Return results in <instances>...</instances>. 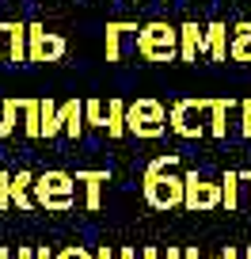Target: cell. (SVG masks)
Listing matches in <instances>:
<instances>
[{"mask_svg": "<svg viewBox=\"0 0 251 259\" xmlns=\"http://www.w3.org/2000/svg\"><path fill=\"white\" fill-rule=\"evenodd\" d=\"M34 202L46 213H69L76 206V176L57 171V168L34 176Z\"/></svg>", "mask_w": 251, "mask_h": 259, "instance_id": "cell-1", "label": "cell"}, {"mask_svg": "<svg viewBox=\"0 0 251 259\" xmlns=\"http://www.w3.org/2000/svg\"><path fill=\"white\" fill-rule=\"evenodd\" d=\"M126 134H133V138H141V141L164 138V134H168V111H164L160 99H153V96L133 99V103L126 107Z\"/></svg>", "mask_w": 251, "mask_h": 259, "instance_id": "cell-2", "label": "cell"}, {"mask_svg": "<svg viewBox=\"0 0 251 259\" xmlns=\"http://www.w3.org/2000/svg\"><path fill=\"white\" fill-rule=\"evenodd\" d=\"M168 130L179 134V138H186V141L206 138L210 134V99H198V96L175 99L168 111Z\"/></svg>", "mask_w": 251, "mask_h": 259, "instance_id": "cell-3", "label": "cell"}, {"mask_svg": "<svg viewBox=\"0 0 251 259\" xmlns=\"http://www.w3.org/2000/svg\"><path fill=\"white\" fill-rule=\"evenodd\" d=\"M183 176H179L175 168L171 171H153L145 168V176H141V194H145V202L153 206V210H179L183 206Z\"/></svg>", "mask_w": 251, "mask_h": 259, "instance_id": "cell-4", "label": "cell"}, {"mask_svg": "<svg viewBox=\"0 0 251 259\" xmlns=\"http://www.w3.org/2000/svg\"><path fill=\"white\" fill-rule=\"evenodd\" d=\"M137 54L145 61H175L179 57V27L153 19L137 31Z\"/></svg>", "mask_w": 251, "mask_h": 259, "instance_id": "cell-5", "label": "cell"}, {"mask_svg": "<svg viewBox=\"0 0 251 259\" xmlns=\"http://www.w3.org/2000/svg\"><path fill=\"white\" fill-rule=\"evenodd\" d=\"M183 210L190 213H210L221 206V179L217 183H210L206 176H198V171H186L183 176Z\"/></svg>", "mask_w": 251, "mask_h": 259, "instance_id": "cell-6", "label": "cell"}, {"mask_svg": "<svg viewBox=\"0 0 251 259\" xmlns=\"http://www.w3.org/2000/svg\"><path fill=\"white\" fill-rule=\"evenodd\" d=\"M69 50V42L61 38L57 31H46L42 23H27V61H61Z\"/></svg>", "mask_w": 251, "mask_h": 259, "instance_id": "cell-7", "label": "cell"}, {"mask_svg": "<svg viewBox=\"0 0 251 259\" xmlns=\"http://www.w3.org/2000/svg\"><path fill=\"white\" fill-rule=\"evenodd\" d=\"M137 31H141L137 23L111 19V23H107V61H122V54H126V38H137Z\"/></svg>", "mask_w": 251, "mask_h": 259, "instance_id": "cell-8", "label": "cell"}, {"mask_svg": "<svg viewBox=\"0 0 251 259\" xmlns=\"http://www.w3.org/2000/svg\"><path fill=\"white\" fill-rule=\"evenodd\" d=\"M206 54V27L198 23H183L179 27V61H198Z\"/></svg>", "mask_w": 251, "mask_h": 259, "instance_id": "cell-9", "label": "cell"}, {"mask_svg": "<svg viewBox=\"0 0 251 259\" xmlns=\"http://www.w3.org/2000/svg\"><path fill=\"white\" fill-rule=\"evenodd\" d=\"M76 183H84V210L95 213L103 206V183H111V171H76Z\"/></svg>", "mask_w": 251, "mask_h": 259, "instance_id": "cell-10", "label": "cell"}, {"mask_svg": "<svg viewBox=\"0 0 251 259\" xmlns=\"http://www.w3.org/2000/svg\"><path fill=\"white\" fill-rule=\"evenodd\" d=\"M57 111H61V134L73 138V141H80L84 130H88V126H84V103H80V99H65Z\"/></svg>", "mask_w": 251, "mask_h": 259, "instance_id": "cell-11", "label": "cell"}, {"mask_svg": "<svg viewBox=\"0 0 251 259\" xmlns=\"http://www.w3.org/2000/svg\"><path fill=\"white\" fill-rule=\"evenodd\" d=\"M12 206H16V210H34V171H16V176H12Z\"/></svg>", "mask_w": 251, "mask_h": 259, "instance_id": "cell-12", "label": "cell"}, {"mask_svg": "<svg viewBox=\"0 0 251 259\" xmlns=\"http://www.w3.org/2000/svg\"><path fill=\"white\" fill-rule=\"evenodd\" d=\"M206 54H210L213 61H228V27L221 23V19L206 23Z\"/></svg>", "mask_w": 251, "mask_h": 259, "instance_id": "cell-13", "label": "cell"}, {"mask_svg": "<svg viewBox=\"0 0 251 259\" xmlns=\"http://www.w3.org/2000/svg\"><path fill=\"white\" fill-rule=\"evenodd\" d=\"M16 126H23V99H0V138H12Z\"/></svg>", "mask_w": 251, "mask_h": 259, "instance_id": "cell-14", "label": "cell"}, {"mask_svg": "<svg viewBox=\"0 0 251 259\" xmlns=\"http://www.w3.org/2000/svg\"><path fill=\"white\" fill-rule=\"evenodd\" d=\"M228 57L232 61H251V19L232 27V38H228Z\"/></svg>", "mask_w": 251, "mask_h": 259, "instance_id": "cell-15", "label": "cell"}, {"mask_svg": "<svg viewBox=\"0 0 251 259\" xmlns=\"http://www.w3.org/2000/svg\"><path fill=\"white\" fill-rule=\"evenodd\" d=\"M240 187H243L240 171H225V176H221V210L225 213L240 210Z\"/></svg>", "mask_w": 251, "mask_h": 259, "instance_id": "cell-16", "label": "cell"}, {"mask_svg": "<svg viewBox=\"0 0 251 259\" xmlns=\"http://www.w3.org/2000/svg\"><path fill=\"white\" fill-rule=\"evenodd\" d=\"M8 61L12 65H23L27 61V23H8Z\"/></svg>", "mask_w": 251, "mask_h": 259, "instance_id": "cell-17", "label": "cell"}, {"mask_svg": "<svg viewBox=\"0 0 251 259\" xmlns=\"http://www.w3.org/2000/svg\"><path fill=\"white\" fill-rule=\"evenodd\" d=\"M228 111L232 99H210V138H228Z\"/></svg>", "mask_w": 251, "mask_h": 259, "instance_id": "cell-18", "label": "cell"}, {"mask_svg": "<svg viewBox=\"0 0 251 259\" xmlns=\"http://www.w3.org/2000/svg\"><path fill=\"white\" fill-rule=\"evenodd\" d=\"M126 107L130 103H122V99H107V138L111 141L126 138Z\"/></svg>", "mask_w": 251, "mask_h": 259, "instance_id": "cell-19", "label": "cell"}, {"mask_svg": "<svg viewBox=\"0 0 251 259\" xmlns=\"http://www.w3.org/2000/svg\"><path fill=\"white\" fill-rule=\"evenodd\" d=\"M57 99H49V96H42V138H57L61 134V111H57Z\"/></svg>", "mask_w": 251, "mask_h": 259, "instance_id": "cell-20", "label": "cell"}, {"mask_svg": "<svg viewBox=\"0 0 251 259\" xmlns=\"http://www.w3.org/2000/svg\"><path fill=\"white\" fill-rule=\"evenodd\" d=\"M23 134L42 138V99H23Z\"/></svg>", "mask_w": 251, "mask_h": 259, "instance_id": "cell-21", "label": "cell"}, {"mask_svg": "<svg viewBox=\"0 0 251 259\" xmlns=\"http://www.w3.org/2000/svg\"><path fill=\"white\" fill-rule=\"evenodd\" d=\"M84 126L107 130V107H103V99H84Z\"/></svg>", "mask_w": 251, "mask_h": 259, "instance_id": "cell-22", "label": "cell"}, {"mask_svg": "<svg viewBox=\"0 0 251 259\" xmlns=\"http://www.w3.org/2000/svg\"><path fill=\"white\" fill-rule=\"evenodd\" d=\"M54 259H95V251H88L84 244H69V248L54 251Z\"/></svg>", "mask_w": 251, "mask_h": 259, "instance_id": "cell-23", "label": "cell"}, {"mask_svg": "<svg viewBox=\"0 0 251 259\" xmlns=\"http://www.w3.org/2000/svg\"><path fill=\"white\" fill-rule=\"evenodd\" d=\"M0 210H12V171L0 168Z\"/></svg>", "mask_w": 251, "mask_h": 259, "instance_id": "cell-24", "label": "cell"}, {"mask_svg": "<svg viewBox=\"0 0 251 259\" xmlns=\"http://www.w3.org/2000/svg\"><path fill=\"white\" fill-rule=\"evenodd\" d=\"M240 134L251 141V99H240Z\"/></svg>", "mask_w": 251, "mask_h": 259, "instance_id": "cell-25", "label": "cell"}, {"mask_svg": "<svg viewBox=\"0 0 251 259\" xmlns=\"http://www.w3.org/2000/svg\"><path fill=\"white\" fill-rule=\"evenodd\" d=\"M148 168H153V171H171V168H179V156L175 153H164V156H156Z\"/></svg>", "mask_w": 251, "mask_h": 259, "instance_id": "cell-26", "label": "cell"}, {"mask_svg": "<svg viewBox=\"0 0 251 259\" xmlns=\"http://www.w3.org/2000/svg\"><path fill=\"white\" fill-rule=\"evenodd\" d=\"M95 259H118L114 244H99V248H95Z\"/></svg>", "mask_w": 251, "mask_h": 259, "instance_id": "cell-27", "label": "cell"}, {"mask_svg": "<svg viewBox=\"0 0 251 259\" xmlns=\"http://www.w3.org/2000/svg\"><path fill=\"white\" fill-rule=\"evenodd\" d=\"M8 23L12 19H0V54H8Z\"/></svg>", "mask_w": 251, "mask_h": 259, "instance_id": "cell-28", "label": "cell"}, {"mask_svg": "<svg viewBox=\"0 0 251 259\" xmlns=\"http://www.w3.org/2000/svg\"><path fill=\"white\" fill-rule=\"evenodd\" d=\"M221 259H243L240 248H232V244H225V251H221Z\"/></svg>", "mask_w": 251, "mask_h": 259, "instance_id": "cell-29", "label": "cell"}, {"mask_svg": "<svg viewBox=\"0 0 251 259\" xmlns=\"http://www.w3.org/2000/svg\"><path fill=\"white\" fill-rule=\"evenodd\" d=\"M240 179H243V191H247V210H251V171H240Z\"/></svg>", "mask_w": 251, "mask_h": 259, "instance_id": "cell-30", "label": "cell"}, {"mask_svg": "<svg viewBox=\"0 0 251 259\" xmlns=\"http://www.w3.org/2000/svg\"><path fill=\"white\" fill-rule=\"evenodd\" d=\"M34 259H54V251H49V244H42V248H34Z\"/></svg>", "mask_w": 251, "mask_h": 259, "instance_id": "cell-31", "label": "cell"}, {"mask_svg": "<svg viewBox=\"0 0 251 259\" xmlns=\"http://www.w3.org/2000/svg\"><path fill=\"white\" fill-rule=\"evenodd\" d=\"M16 259H34V248H16Z\"/></svg>", "mask_w": 251, "mask_h": 259, "instance_id": "cell-32", "label": "cell"}, {"mask_svg": "<svg viewBox=\"0 0 251 259\" xmlns=\"http://www.w3.org/2000/svg\"><path fill=\"white\" fill-rule=\"evenodd\" d=\"M118 259H137V251L133 248H118Z\"/></svg>", "mask_w": 251, "mask_h": 259, "instance_id": "cell-33", "label": "cell"}, {"mask_svg": "<svg viewBox=\"0 0 251 259\" xmlns=\"http://www.w3.org/2000/svg\"><path fill=\"white\" fill-rule=\"evenodd\" d=\"M141 259H160V251H156V248H145V251H141Z\"/></svg>", "mask_w": 251, "mask_h": 259, "instance_id": "cell-34", "label": "cell"}, {"mask_svg": "<svg viewBox=\"0 0 251 259\" xmlns=\"http://www.w3.org/2000/svg\"><path fill=\"white\" fill-rule=\"evenodd\" d=\"M183 259H206V255H198V248H186V251H183Z\"/></svg>", "mask_w": 251, "mask_h": 259, "instance_id": "cell-35", "label": "cell"}, {"mask_svg": "<svg viewBox=\"0 0 251 259\" xmlns=\"http://www.w3.org/2000/svg\"><path fill=\"white\" fill-rule=\"evenodd\" d=\"M160 259H183V251H179V248H168V255H160Z\"/></svg>", "mask_w": 251, "mask_h": 259, "instance_id": "cell-36", "label": "cell"}, {"mask_svg": "<svg viewBox=\"0 0 251 259\" xmlns=\"http://www.w3.org/2000/svg\"><path fill=\"white\" fill-rule=\"evenodd\" d=\"M0 259H12V248H0Z\"/></svg>", "mask_w": 251, "mask_h": 259, "instance_id": "cell-37", "label": "cell"}, {"mask_svg": "<svg viewBox=\"0 0 251 259\" xmlns=\"http://www.w3.org/2000/svg\"><path fill=\"white\" fill-rule=\"evenodd\" d=\"M243 259H251V248H243Z\"/></svg>", "mask_w": 251, "mask_h": 259, "instance_id": "cell-38", "label": "cell"}]
</instances>
